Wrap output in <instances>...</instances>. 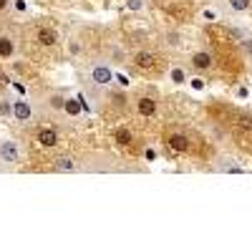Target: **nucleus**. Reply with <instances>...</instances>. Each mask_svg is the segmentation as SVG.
Instances as JSON below:
<instances>
[{
	"instance_id": "2eb2a0df",
	"label": "nucleus",
	"mask_w": 252,
	"mask_h": 252,
	"mask_svg": "<svg viewBox=\"0 0 252 252\" xmlns=\"http://www.w3.org/2000/svg\"><path fill=\"white\" fill-rule=\"evenodd\" d=\"M0 116H13V103L10 101H0Z\"/></svg>"
},
{
	"instance_id": "f3484780",
	"label": "nucleus",
	"mask_w": 252,
	"mask_h": 252,
	"mask_svg": "<svg viewBox=\"0 0 252 252\" xmlns=\"http://www.w3.org/2000/svg\"><path fill=\"white\" fill-rule=\"evenodd\" d=\"M172 81H174V83H184V71H182L179 66L172 68Z\"/></svg>"
},
{
	"instance_id": "f8f14e48",
	"label": "nucleus",
	"mask_w": 252,
	"mask_h": 252,
	"mask_svg": "<svg viewBox=\"0 0 252 252\" xmlns=\"http://www.w3.org/2000/svg\"><path fill=\"white\" fill-rule=\"evenodd\" d=\"M63 109H66V114H68V116H81V111H83V103L71 98V101L63 103Z\"/></svg>"
},
{
	"instance_id": "7ed1b4c3",
	"label": "nucleus",
	"mask_w": 252,
	"mask_h": 252,
	"mask_svg": "<svg viewBox=\"0 0 252 252\" xmlns=\"http://www.w3.org/2000/svg\"><path fill=\"white\" fill-rule=\"evenodd\" d=\"M157 101L154 98H149V96H141L139 101H136V111L141 114V116H154L157 114Z\"/></svg>"
},
{
	"instance_id": "423d86ee",
	"label": "nucleus",
	"mask_w": 252,
	"mask_h": 252,
	"mask_svg": "<svg viewBox=\"0 0 252 252\" xmlns=\"http://www.w3.org/2000/svg\"><path fill=\"white\" fill-rule=\"evenodd\" d=\"M169 149H172L174 154H184V152L189 149L187 136H182V134H172V136H169Z\"/></svg>"
},
{
	"instance_id": "4468645a",
	"label": "nucleus",
	"mask_w": 252,
	"mask_h": 252,
	"mask_svg": "<svg viewBox=\"0 0 252 252\" xmlns=\"http://www.w3.org/2000/svg\"><path fill=\"white\" fill-rule=\"evenodd\" d=\"M227 5L232 13H245L250 10V0H227Z\"/></svg>"
},
{
	"instance_id": "39448f33",
	"label": "nucleus",
	"mask_w": 252,
	"mask_h": 252,
	"mask_svg": "<svg viewBox=\"0 0 252 252\" xmlns=\"http://www.w3.org/2000/svg\"><path fill=\"white\" fill-rule=\"evenodd\" d=\"M192 63H194L197 71H207L209 66H212V56H209V51H197L192 56Z\"/></svg>"
},
{
	"instance_id": "20e7f679",
	"label": "nucleus",
	"mask_w": 252,
	"mask_h": 252,
	"mask_svg": "<svg viewBox=\"0 0 252 252\" xmlns=\"http://www.w3.org/2000/svg\"><path fill=\"white\" fill-rule=\"evenodd\" d=\"M13 116H15L18 121H28V119L33 116L31 103H26V101H15V103H13Z\"/></svg>"
},
{
	"instance_id": "a211bd4d",
	"label": "nucleus",
	"mask_w": 252,
	"mask_h": 252,
	"mask_svg": "<svg viewBox=\"0 0 252 252\" xmlns=\"http://www.w3.org/2000/svg\"><path fill=\"white\" fill-rule=\"evenodd\" d=\"M240 126H242V129H247V131H252V116L250 114H242L240 116Z\"/></svg>"
},
{
	"instance_id": "9b49d317",
	"label": "nucleus",
	"mask_w": 252,
	"mask_h": 252,
	"mask_svg": "<svg viewBox=\"0 0 252 252\" xmlns=\"http://www.w3.org/2000/svg\"><path fill=\"white\" fill-rule=\"evenodd\" d=\"M217 166H220L222 172H229V174H242V172H245V166H240V164H235V161H229V159H220Z\"/></svg>"
},
{
	"instance_id": "1a4fd4ad",
	"label": "nucleus",
	"mask_w": 252,
	"mask_h": 252,
	"mask_svg": "<svg viewBox=\"0 0 252 252\" xmlns=\"http://www.w3.org/2000/svg\"><path fill=\"white\" fill-rule=\"evenodd\" d=\"M15 53V43L8 35H0V58H13Z\"/></svg>"
},
{
	"instance_id": "ddd939ff",
	"label": "nucleus",
	"mask_w": 252,
	"mask_h": 252,
	"mask_svg": "<svg viewBox=\"0 0 252 252\" xmlns=\"http://www.w3.org/2000/svg\"><path fill=\"white\" fill-rule=\"evenodd\" d=\"M56 169H61V172H76V161L68 159V157H61L56 161Z\"/></svg>"
},
{
	"instance_id": "0eeeda50",
	"label": "nucleus",
	"mask_w": 252,
	"mask_h": 252,
	"mask_svg": "<svg viewBox=\"0 0 252 252\" xmlns=\"http://www.w3.org/2000/svg\"><path fill=\"white\" fill-rule=\"evenodd\" d=\"M38 144H40V146H56V144H58L56 129H40V131H38Z\"/></svg>"
},
{
	"instance_id": "6ab92c4d",
	"label": "nucleus",
	"mask_w": 252,
	"mask_h": 252,
	"mask_svg": "<svg viewBox=\"0 0 252 252\" xmlns=\"http://www.w3.org/2000/svg\"><path fill=\"white\" fill-rule=\"evenodd\" d=\"M126 5H129V10H141L144 8V0H126Z\"/></svg>"
},
{
	"instance_id": "aec40b11",
	"label": "nucleus",
	"mask_w": 252,
	"mask_h": 252,
	"mask_svg": "<svg viewBox=\"0 0 252 252\" xmlns=\"http://www.w3.org/2000/svg\"><path fill=\"white\" fill-rule=\"evenodd\" d=\"M13 5H15V10H18V13H23V10H26V0H15Z\"/></svg>"
},
{
	"instance_id": "4be33fe9",
	"label": "nucleus",
	"mask_w": 252,
	"mask_h": 252,
	"mask_svg": "<svg viewBox=\"0 0 252 252\" xmlns=\"http://www.w3.org/2000/svg\"><path fill=\"white\" fill-rule=\"evenodd\" d=\"M146 159L154 161V159H157V152H154V149H146Z\"/></svg>"
},
{
	"instance_id": "6e6552de",
	"label": "nucleus",
	"mask_w": 252,
	"mask_h": 252,
	"mask_svg": "<svg viewBox=\"0 0 252 252\" xmlns=\"http://www.w3.org/2000/svg\"><path fill=\"white\" fill-rule=\"evenodd\" d=\"M134 63L139 68H152L154 66V56L149 53V51H139L136 56H134Z\"/></svg>"
},
{
	"instance_id": "b1692460",
	"label": "nucleus",
	"mask_w": 252,
	"mask_h": 252,
	"mask_svg": "<svg viewBox=\"0 0 252 252\" xmlns=\"http://www.w3.org/2000/svg\"><path fill=\"white\" fill-rule=\"evenodd\" d=\"M8 8V0H0V10H5Z\"/></svg>"
},
{
	"instance_id": "dca6fc26",
	"label": "nucleus",
	"mask_w": 252,
	"mask_h": 252,
	"mask_svg": "<svg viewBox=\"0 0 252 252\" xmlns=\"http://www.w3.org/2000/svg\"><path fill=\"white\" fill-rule=\"evenodd\" d=\"M116 141H119V144H129V141H131V134L126 131V129H119V131H116Z\"/></svg>"
},
{
	"instance_id": "9d476101",
	"label": "nucleus",
	"mask_w": 252,
	"mask_h": 252,
	"mask_svg": "<svg viewBox=\"0 0 252 252\" xmlns=\"http://www.w3.org/2000/svg\"><path fill=\"white\" fill-rule=\"evenodd\" d=\"M38 43L40 46H53L56 43V31L53 28H40L38 31Z\"/></svg>"
},
{
	"instance_id": "f257e3e1",
	"label": "nucleus",
	"mask_w": 252,
	"mask_h": 252,
	"mask_svg": "<svg viewBox=\"0 0 252 252\" xmlns=\"http://www.w3.org/2000/svg\"><path fill=\"white\" fill-rule=\"evenodd\" d=\"M20 157H23V152H20V144L5 139V141H0V161H5V164H18Z\"/></svg>"
},
{
	"instance_id": "f03ea898",
	"label": "nucleus",
	"mask_w": 252,
	"mask_h": 252,
	"mask_svg": "<svg viewBox=\"0 0 252 252\" xmlns=\"http://www.w3.org/2000/svg\"><path fill=\"white\" fill-rule=\"evenodd\" d=\"M91 78H94V83H98V86H109L111 78H114V71L106 66V63H94L91 66Z\"/></svg>"
},
{
	"instance_id": "412c9836",
	"label": "nucleus",
	"mask_w": 252,
	"mask_h": 252,
	"mask_svg": "<svg viewBox=\"0 0 252 252\" xmlns=\"http://www.w3.org/2000/svg\"><path fill=\"white\" fill-rule=\"evenodd\" d=\"M192 89H194V91H199V89H204V83H202L199 78H194V81H192Z\"/></svg>"
},
{
	"instance_id": "5701e85b",
	"label": "nucleus",
	"mask_w": 252,
	"mask_h": 252,
	"mask_svg": "<svg viewBox=\"0 0 252 252\" xmlns=\"http://www.w3.org/2000/svg\"><path fill=\"white\" fill-rule=\"evenodd\" d=\"M51 103H53V106H63V103H66V101H61V98L56 96V98H51Z\"/></svg>"
}]
</instances>
